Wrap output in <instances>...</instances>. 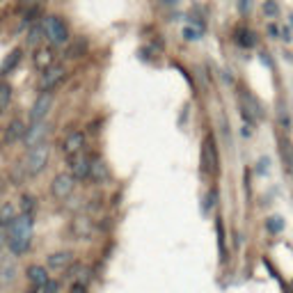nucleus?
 <instances>
[{
    "label": "nucleus",
    "mask_w": 293,
    "mask_h": 293,
    "mask_svg": "<svg viewBox=\"0 0 293 293\" xmlns=\"http://www.w3.org/2000/svg\"><path fill=\"white\" fill-rule=\"evenodd\" d=\"M48 158H51V147H48V142H39V144H35V147H30V151H28V156H25V161H23V174L28 179L39 176V174L46 170Z\"/></svg>",
    "instance_id": "2"
},
{
    "label": "nucleus",
    "mask_w": 293,
    "mask_h": 293,
    "mask_svg": "<svg viewBox=\"0 0 293 293\" xmlns=\"http://www.w3.org/2000/svg\"><path fill=\"white\" fill-rule=\"evenodd\" d=\"M14 275H16V266L9 261H2L0 263V282L7 284V282H14Z\"/></svg>",
    "instance_id": "27"
},
{
    "label": "nucleus",
    "mask_w": 293,
    "mask_h": 293,
    "mask_svg": "<svg viewBox=\"0 0 293 293\" xmlns=\"http://www.w3.org/2000/svg\"><path fill=\"white\" fill-rule=\"evenodd\" d=\"M7 247V238H5V234H2V229H0V250H5Z\"/></svg>",
    "instance_id": "39"
},
{
    "label": "nucleus",
    "mask_w": 293,
    "mask_h": 293,
    "mask_svg": "<svg viewBox=\"0 0 293 293\" xmlns=\"http://www.w3.org/2000/svg\"><path fill=\"white\" fill-rule=\"evenodd\" d=\"M85 144H87V138H85V133H83V131H71V133H66V138L62 140L60 151H62V156H64L66 161H71L73 156L83 154V151H85Z\"/></svg>",
    "instance_id": "8"
},
{
    "label": "nucleus",
    "mask_w": 293,
    "mask_h": 293,
    "mask_svg": "<svg viewBox=\"0 0 293 293\" xmlns=\"http://www.w3.org/2000/svg\"><path fill=\"white\" fill-rule=\"evenodd\" d=\"M216 232H218V247H220V257L225 259V227H222L220 218H218V222H216Z\"/></svg>",
    "instance_id": "32"
},
{
    "label": "nucleus",
    "mask_w": 293,
    "mask_h": 293,
    "mask_svg": "<svg viewBox=\"0 0 293 293\" xmlns=\"http://www.w3.org/2000/svg\"><path fill=\"white\" fill-rule=\"evenodd\" d=\"M42 39H44V28H42V23H32V28L28 30V37H25V46L35 51V48H39Z\"/></svg>",
    "instance_id": "24"
},
{
    "label": "nucleus",
    "mask_w": 293,
    "mask_h": 293,
    "mask_svg": "<svg viewBox=\"0 0 293 293\" xmlns=\"http://www.w3.org/2000/svg\"><path fill=\"white\" fill-rule=\"evenodd\" d=\"M46 135H48L46 119L37 121V124H28V131H25V135H23V142H25V147H35V144H39V142H46Z\"/></svg>",
    "instance_id": "11"
},
{
    "label": "nucleus",
    "mask_w": 293,
    "mask_h": 293,
    "mask_svg": "<svg viewBox=\"0 0 293 293\" xmlns=\"http://www.w3.org/2000/svg\"><path fill=\"white\" fill-rule=\"evenodd\" d=\"M90 168H92V158L87 154H78L69 161V172H71V176L76 179V183L78 181L90 179Z\"/></svg>",
    "instance_id": "10"
},
{
    "label": "nucleus",
    "mask_w": 293,
    "mask_h": 293,
    "mask_svg": "<svg viewBox=\"0 0 293 293\" xmlns=\"http://www.w3.org/2000/svg\"><path fill=\"white\" fill-rule=\"evenodd\" d=\"M21 60H23V48H14V51H9L7 58L2 60V64H0V78L7 76V73H12L14 69L21 64Z\"/></svg>",
    "instance_id": "19"
},
{
    "label": "nucleus",
    "mask_w": 293,
    "mask_h": 293,
    "mask_svg": "<svg viewBox=\"0 0 293 293\" xmlns=\"http://www.w3.org/2000/svg\"><path fill=\"white\" fill-rule=\"evenodd\" d=\"M25 277H28V282H30L35 289H42L44 284L51 280L46 266H39V263H30V266L25 268Z\"/></svg>",
    "instance_id": "15"
},
{
    "label": "nucleus",
    "mask_w": 293,
    "mask_h": 293,
    "mask_svg": "<svg viewBox=\"0 0 293 293\" xmlns=\"http://www.w3.org/2000/svg\"><path fill=\"white\" fill-rule=\"evenodd\" d=\"M280 156H282V163H284V168H287L289 174H293V147L287 138L280 140Z\"/></svg>",
    "instance_id": "23"
},
{
    "label": "nucleus",
    "mask_w": 293,
    "mask_h": 293,
    "mask_svg": "<svg viewBox=\"0 0 293 293\" xmlns=\"http://www.w3.org/2000/svg\"><path fill=\"white\" fill-rule=\"evenodd\" d=\"M32 227H35V216H28V213H18L14 218V222L7 227V247L14 257H21L30 250L32 243Z\"/></svg>",
    "instance_id": "1"
},
{
    "label": "nucleus",
    "mask_w": 293,
    "mask_h": 293,
    "mask_svg": "<svg viewBox=\"0 0 293 293\" xmlns=\"http://www.w3.org/2000/svg\"><path fill=\"white\" fill-rule=\"evenodd\" d=\"M9 101H12V85L0 80V110L5 113L9 108Z\"/></svg>",
    "instance_id": "26"
},
{
    "label": "nucleus",
    "mask_w": 293,
    "mask_h": 293,
    "mask_svg": "<svg viewBox=\"0 0 293 293\" xmlns=\"http://www.w3.org/2000/svg\"><path fill=\"white\" fill-rule=\"evenodd\" d=\"M263 14L268 18H277L280 16V5L275 0H263Z\"/></svg>",
    "instance_id": "29"
},
{
    "label": "nucleus",
    "mask_w": 293,
    "mask_h": 293,
    "mask_svg": "<svg viewBox=\"0 0 293 293\" xmlns=\"http://www.w3.org/2000/svg\"><path fill=\"white\" fill-rule=\"evenodd\" d=\"M66 73H69V69L62 62H55L53 66H48L46 71H42V78H39V92H53L66 78Z\"/></svg>",
    "instance_id": "7"
},
{
    "label": "nucleus",
    "mask_w": 293,
    "mask_h": 293,
    "mask_svg": "<svg viewBox=\"0 0 293 293\" xmlns=\"http://www.w3.org/2000/svg\"><path fill=\"white\" fill-rule=\"evenodd\" d=\"M25 131H28V124H25L21 117H14L9 119V124L5 126V142H18V140H23Z\"/></svg>",
    "instance_id": "16"
},
{
    "label": "nucleus",
    "mask_w": 293,
    "mask_h": 293,
    "mask_svg": "<svg viewBox=\"0 0 293 293\" xmlns=\"http://www.w3.org/2000/svg\"><path fill=\"white\" fill-rule=\"evenodd\" d=\"M280 39H284V42H291V39H293V37H291V28H289V25H284V28H282V30H280Z\"/></svg>",
    "instance_id": "37"
},
{
    "label": "nucleus",
    "mask_w": 293,
    "mask_h": 293,
    "mask_svg": "<svg viewBox=\"0 0 293 293\" xmlns=\"http://www.w3.org/2000/svg\"><path fill=\"white\" fill-rule=\"evenodd\" d=\"M51 106H53V92H39V96L35 99V103L30 108V121L28 124H37V121L46 119Z\"/></svg>",
    "instance_id": "9"
},
{
    "label": "nucleus",
    "mask_w": 293,
    "mask_h": 293,
    "mask_svg": "<svg viewBox=\"0 0 293 293\" xmlns=\"http://www.w3.org/2000/svg\"><path fill=\"white\" fill-rule=\"evenodd\" d=\"M234 42L238 44L240 48H254L259 39H257V35H254V30H250V28H245V25H240V28L234 30Z\"/></svg>",
    "instance_id": "17"
},
{
    "label": "nucleus",
    "mask_w": 293,
    "mask_h": 293,
    "mask_svg": "<svg viewBox=\"0 0 293 293\" xmlns=\"http://www.w3.org/2000/svg\"><path fill=\"white\" fill-rule=\"evenodd\" d=\"M46 0H18V12L23 14V23H35L37 16L42 14V5Z\"/></svg>",
    "instance_id": "12"
},
{
    "label": "nucleus",
    "mask_w": 293,
    "mask_h": 293,
    "mask_svg": "<svg viewBox=\"0 0 293 293\" xmlns=\"http://www.w3.org/2000/svg\"><path fill=\"white\" fill-rule=\"evenodd\" d=\"M76 190V179L71 176V172H60L55 174L53 181H51V195H53L58 202H64L69 199Z\"/></svg>",
    "instance_id": "6"
},
{
    "label": "nucleus",
    "mask_w": 293,
    "mask_h": 293,
    "mask_svg": "<svg viewBox=\"0 0 293 293\" xmlns=\"http://www.w3.org/2000/svg\"><path fill=\"white\" fill-rule=\"evenodd\" d=\"M96 234V225L90 216H73L69 222V236L73 240H92Z\"/></svg>",
    "instance_id": "5"
},
{
    "label": "nucleus",
    "mask_w": 293,
    "mask_h": 293,
    "mask_svg": "<svg viewBox=\"0 0 293 293\" xmlns=\"http://www.w3.org/2000/svg\"><path fill=\"white\" fill-rule=\"evenodd\" d=\"M37 211V197L32 192H23L21 199H18V213H28V216H35Z\"/></svg>",
    "instance_id": "25"
},
{
    "label": "nucleus",
    "mask_w": 293,
    "mask_h": 293,
    "mask_svg": "<svg viewBox=\"0 0 293 293\" xmlns=\"http://www.w3.org/2000/svg\"><path fill=\"white\" fill-rule=\"evenodd\" d=\"M0 117H2V110H0Z\"/></svg>",
    "instance_id": "42"
},
{
    "label": "nucleus",
    "mask_w": 293,
    "mask_h": 293,
    "mask_svg": "<svg viewBox=\"0 0 293 293\" xmlns=\"http://www.w3.org/2000/svg\"><path fill=\"white\" fill-rule=\"evenodd\" d=\"M252 9V0H238V14L240 16H247Z\"/></svg>",
    "instance_id": "35"
},
{
    "label": "nucleus",
    "mask_w": 293,
    "mask_h": 293,
    "mask_svg": "<svg viewBox=\"0 0 293 293\" xmlns=\"http://www.w3.org/2000/svg\"><path fill=\"white\" fill-rule=\"evenodd\" d=\"M66 293H87V284H83V282H73Z\"/></svg>",
    "instance_id": "36"
},
{
    "label": "nucleus",
    "mask_w": 293,
    "mask_h": 293,
    "mask_svg": "<svg viewBox=\"0 0 293 293\" xmlns=\"http://www.w3.org/2000/svg\"><path fill=\"white\" fill-rule=\"evenodd\" d=\"M282 229H284V218L273 216V218H268V220H266V232H270V234H280Z\"/></svg>",
    "instance_id": "28"
},
{
    "label": "nucleus",
    "mask_w": 293,
    "mask_h": 293,
    "mask_svg": "<svg viewBox=\"0 0 293 293\" xmlns=\"http://www.w3.org/2000/svg\"><path fill=\"white\" fill-rule=\"evenodd\" d=\"M277 119H280V126L282 131H291V115H289L287 108H280V113H277Z\"/></svg>",
    "instance_id": "31"
},
{
    "label": "nucleus",
    "mask_w": 293,
    "mask_h": 293,
    "mask_svg": "<svg viewBox=\"0 0 293 293\" xmlns=\"http://www.w3.org/2000/svg\"><path fill=\"white\" fill-rule=\"evenodd\" d=\"M42 28H44V37L48 39L51 46H66L69 39H71L64 18L58 16V14H48V16H44Z\"/></svg>",
    "instance_id": "3"
},
{
    "label": "nucleus",
    "mask_w": 293,
    "mask_h": 293,
    "mask_svg": "<svg viewBox=\"0 0 293 293\" xmlns=\"http://www.w3.org/2000/svg\"><path fill=\"white\" fill-rule=\"evenodd\" d=\"M60 287H62V284L58 280H48L46 284L39 289V293H60Z\"/></svg>",
    "instance_id": "33"
},
{
    "label": "nucleus",
    "mask_w": 293,
    "mask_h": 293,
    "mask_svg": "<svg viewBox=\"0 0 293 293\" xmlns=\"http://www.w3.org/2000/svg\"><path fill=\"white\" fill-rule=\"evenodd\" d=\"M76 261L71 250H60V252H53V254H48L46 259V266L51 270H66L71 263Z\"/></svg>",
    "instance_id": "13"
},
{
    "label": "nucleus",
    "mask_w": 293,
    "mask_h": 293,
    "mask_svg": "<svg viewBox=\"0 0 293 293\" xmlns=\"http://www.w3.org/2000/svg\"><path fill=\"white\" fill-rule=\"evenodd\" d=\"M268 35L273 37V39H280V30H277L275 23H268Z\"/></svg>",
    "instance_id": "38"
},
{
    "label": "nucleus",
    "mask_w": 293,
    "mask_h": 293,
    "mask_svg": "<svg viewBox=\"0 0 293 293\" xmlns=\"http://www.w3.org/2000/svg\"><path fill=\"white\" fill-rule=\"evenodd\" d=\"M25 293H39V289H35V287H32V289H28Z\"/></svg>",
    "instance_id": "41"
},
{
    "label": "nucleus",
    "mask_w": 293,
    "mask_h": 293,
    "mask_svg": "<svg viewBox=\"0 0 293 293\" xmlns=\"http://www.w3.org/2000/svg\"><path fill=\"white\" fill-rule=\"evenodd\" d=\"M110 179V170L108 165L101 161V158H92V168H90V179L87 181H94V183H106Z\"/></svg>",
    "instance_id": "18"
},
{
    "label": "nucleus",
    "mask_w": 293,
    "mask_h": 293,
    "mask_svg": "<svg viewBox=\"0 0 293 293\" xmlns=\"http://www.w3.org/2000/svg\"><path fill=\"white\" fill-rule=\"evenodd\" d=\"M179 0H165V5H176Z\"/></svg>",
    "instance_id": "40"
},
{
    "label": "nucleus",
    "mask_w": 293,
    "mask_h": 293,
    "mask_svg": "<svg viewBox=\"0 0 293 293\" xmlns=\"http://www.w3.org/2000/svg\"><path fill=\"white\" fill-rule=\"evenodd\" d=\"M18 216V209L12 202H0V229H7Z\"/></svg>",
    "instance_id": "20"
},
{
    "label": "nucleus",
    "mask_w": 293,
    "mask_h": 293,
    "mask_svg": "<svg viewBox=\"0 0 293 293\" xmlns=\"http://www.w3.org/2000/svg\"><path fill=\"white\" fill-rule=\"evenodd\" d=\"M243 101H245V106H243V108H245L247 113L254 117V119H261V117H263V108H261V103L254 99V94H252V92H247V90L243 92Z\"/></svg>",
    "instance_id": "22"
},
{
    "label": "nucleus",
    "mask_w": 293,
    "mask_h": 293,
    "mask_svg": "<svg viewBox=\"0 0 293 293\" xmlns=\"http://www.w3.org/2000/svg\"><path fill=\"white\" fill-rule=\"evenodd\" d=\"M32 64H35L37 71H46L48 66H53V64H55V53H53V48H46V46L35 48V55H32Z\"/></svg>",
    "instance_id": "14"
},
{
    "label": "nucleus",
    "mask_w": 293,
    "mask_h": 293,
    "mask_svg": "<svg viewBox=\"0 0 293 293\" xmlns=\"http://www.w3.org/2000/svg\"><path fill=\"white\" fill-rule=\"evenodd\" d=\"M87 53V39H83V37H78V39H69V44H66V58H71V60H78V58H83V55Z\"/></svg>",
    "instance_id": "21"
},
{
    "label": "nucleus",
    "mask_w": 293,
    "mask_h": 293,
    "mask_svg": "<svg viewBox=\"0 0 293 293\" xmlns=\"http://www.w3.org/2000/svg\"><path fill=\"white\" fill-rule=\"evenodd\" d=\"M220 170V158H218V147L213 135H204L202 142V172L204 174H218Z\"/></svg>",
    "instance_id": "4"
},
{
    "label": "nucleus",
    "mask_w": 293,
    "mask_h": 293,
    "mask_svg": "<svg viewBox=\"0 0 293 293\" xmlns=\"http://www.w3.org/2000/svg\"><path fill=\"white\" fill-rule=\"evenodd\" d=\"M202 32L204 30H199V28L185 25V28H183V39H185V42H199V39H202Z\"/></svg>",
    "instance_id": "30"
},
{
    "label": "nucleus",
    "mask_w": 293,
    "mask_h": 293,
    "mask_svg": "<svg viewBox=\"0 0 293 293\" xmlns=\"http://www.w3.org/2000/svg\"><path fill=\"white\" fill-rule=\"evenodd\" d=\"M216 204H218V188L213 185L209 190V195H206V209H213Z\"/></svg>",
    "instance_id": "34"
}]
</instances>
